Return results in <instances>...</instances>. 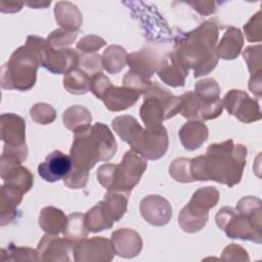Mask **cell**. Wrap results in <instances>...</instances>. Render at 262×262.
I'll return each instance as SVG.
<instances>
[{"label":"cell","instance_id":"2","mask_svg":"<svg viewBox=\"0 0 262 262\" xmlns=\"http://www.w3.org/2000/svg\"><path fill=\"white\" fill-rule=\"evenodd\" d=\"M117 151V142L110 128L95 123L75 132L70 150L72 167L89 172L97 162L108 161Z\"/></svg>","mask_w":262,"mask_h":262},{"label":"cell","instance_id":"23","mask_svg":"<svg viewBox=\"0 0 262 262\" xmlns=\"http://www.w3.org/2000/svg\"><path fill=\"white\" fill-rule=\"evenodd\" d=\"M243 45L244 38L241 30L230 27L224 33L216 48L217 56L223 59H233L241 53Z\"/></svg>","mask_w":262,"mask_h":262},{"label":"cell","instance_id":"1","mask_svg":"<svg viewBox=\"0 0 262 262\" xmlns=\"http://www.w3.org/2000/svg\"><path fill=\"white\" fill-rule=\"evenodd\" d=\"M218 32L217 24L207 20L193 31L181 33L175 39L172 52L185 70H193L195 78L209 74L218 63L215 47Z\"/></svg>","mask_w":262,"mask_h":262},{"label":"cell","instance_id":"34","mask_svg":"<svg viewBox=\"0 0 262 262\" xmlns=\"http://www.w3.org/2000/svg\"><path fill=\"white\" fill-rule=\"evenodd\" d=\"M218 201H219V191L213 186H207V187H202L198 189L192 194L189 202L201 207L204 210L209 211L210 209L216 206Z\"/></svg>","mask_w":262,"mask_h":262},{"label":"cell","instance_id":"3","mask_svg":"<svg viewBox=\"0 0 262 262\" xmlns=\"http://www.w3.org/2000/svg\"><path fill=\"white\" fill-rule=\"evenodd\" d=\"M112 126L121 139L145 160H159L168 149V134L162 124L143 129L134 117L125 115L115 118Z\"/></svg>","mask_w":262,"mask_h":262},{"label":"cell","instance_id":"10","mask_svg":"<svg viewBox=\"0 0 262 262\" xmlns=\"http://www.w3.org/2000/svg\"><path fill=\"white\" fill-rule=\"evenodd\" d=\"M90 91L103 101L111 112H121L132 106L142 94L139 90L123 85L114 86L110 79L102 73H97L91 77Z\"/></svg>","mask_w":262,"mask_h":262},{"label":"cell","instance_id":"38","mask_svg":"<svg viewBox=\"0 0 262 262\" xmlns=\"http://www.w3.org/2000/svg\"><path fill=\"white\" fill-rule=\"evenodd\" d=\"M189 163L190 160L185 158H178L174 160L169 167L171 177L178 182H192L189 172Z\"/></svg>","mask_w":262,"mask_h":262},{"label":"cell","instance_id":"9","mask_svg":"<svg viewBox=\"0 0 262 262\" xmlns=\"http://www.w3.org/2000/svg\"><path fill=\"white\" fill-rule=\"evenodd\" d=\"M38 56L40 66L53 74H68L78 67L79 54L73 48H53L46 39L30 35L25 44Z\"/></svg>","mask_w":262,"mask_h":262},{"label":"cell","instance_id":"15","mask_svg":"<svg viewBox=\"0 0 262 262\" xmlns=\"http://www.w3.org/2000/svg\"><path fill=\"white\" fill-rule=\"evenodd\" d=\"M0 128L4 147L27 148L26 122L21 117L15 114H3Z\"/></svg>","mask_w":262,"mask_h":262},{"label":"cell","instance_id":"30","mask_svg":"<svg viewBox=\"0 0 262 262\" xmlns=\"http://www.w3.org/2000/svg\"><path fill=\"white\" fill-rule=\"evenodd\" d=\"M127 52L119 45L108 46L101 55L102 68L110 74L119 73L127 62Z\"/></svg>","mask_w":262,"mask_h":262},{"label":"cell","instance_id":"19","mask_svg":"<svg viewBox=\"0 0 262 262\" xmlns=\"http://www.w3.org/2000/svg\"><path fill=\"white\" fill-rule=\"evenodd\" d=\"M157 73L164 83L172 87L183 86L188 75V71L181 66L173 52H169L159 62Z\"/></svg>","mask_w":262,"mask_h":262},{"label":"cell","instance_id":"33","mask_svg":"<svg viewBox=\"0 0 262 262\" xmlns=\"http://www.w3.org/2000/svg\"><path fill=\"white\" fill-rule=\"evenodd\" d=\"M88 232L89 231L85 226L83 214L76 212L68 216V223H67L66 229L62 232L64 237L76 243L86 237L88 235Z\"/></svg>","mask_w":262,"mask_h":262},{"label":"cell","instance_id":"42","mask_svg":"<svg viewBox=\"0 0 262 262\" xmlns=\"http://www.w3.org/2000/svg\"><path fill=\"white\" fill-rule=\"evenodd\" d=\"M88 177H89V172L78 170L72 167L71 172L63 179V182H64V185H67L70 188H74V189L83 188L87 184Z\"/></svg>","mask_w":262,"mask_h":262},{"label":"cell","instance_id":"20","mask_svg":"<svg viewBox=\"0 0 262 262\" xmlns=\"http://www.w3.org/2000/svg\"><path fill=\"white\" fill-rule=\"evenodd\" d=\"M23 192L3 183L0 200V224L2 226L12 222L16 217V208L23 200Z\"/></svg>","mask_w":262,"mask_h":262},{"label":"cell","instance_id":"28","mask_svg":"<svg viewBox=\"0 0 262 262\" xmlns=\"http://www.w3.org/2000/svg\"><path fill=\"white\" fill-rule=\"evenodd\" d=\"M92 120L91 113L84 106L73 105L70 106L62 116L64 126L74 133L83 128L89 127Z\"/></svg>","mask_w":262,"mask_h":262},{"label":"cell","instance_id":"35","mask_svg":"<svg viewBox=\"0 0 262 262\" xmlns=\"http://www.w3.org/2000/svg\"><path fill=\"white\" fill-rule=\"evenodd\" d=\"M1 260L2 261H23V260H34L38 261L39 256L37 250H33L27 247H16L12 244L7 249H1Z\"/></svg>","mask_w":262,"mask_h":262},{"label":"cell","instance_id":"24","mask_svg":"<svg viewBox=\"0 0 262 262\" xmlns=\"http://www.w3.org/2000/svg\"><path fill=\"white\" fill-rule=\"evenodd\" d=\"M244 59L251 73L249 88L258 97L261 96V46H249L244 52Z\"/></svg>","mask_w":262,"mask_h":262},{"label":"cell","instance_id":"41","mask_svg":"<svg viewBox=\"0 0 262 262\" xmlns=\"http://www.w3.org/2000/svg\"><path fill=\"white\" fill-rule=\"evenodd\" d=\"M246 38L249 42L261 41V17L260 11H258L244 27Z\"/></svg>","mask_w":262,"mask_h":262},{"label":"cell","instance_id":"31","mask_svg":"<svg viewBox=\"0 0 262 262\" xmlns=\"http://www.w3.org/2000/svg\"><path fill=\"white\" fill-rule=\"evenodd\" d=\"M84 221L87 230L91 232H98L104 229H108L114 224V222L110 219L106 212L104 211L101 202L95 205L84 215Z\"/></svg>","mask_w":262,"mask_h":262},{"label":"cell","instance_id":"4","mask_svg":"<svg viewBox=\"0 0 262 262\" xmlns=\"http://www.w3.org/2000/svg\"><path fill=\"white\" fill-rule=\"evenodd\" d=\"M247 147L232 139L210 144L204 155L205 180H214L229 187L239 183L246 166Z\"/></svg>","mask_w":262,"mask_h":262},{"label":"cell","instance_id":"12","mask_svg":"<svg viewBox=\"0 0 262 262\" xmlns=\"http://www.w3.org/2000/svg\"><path fill=\"white\" fill-rule=\"evenodd\" d=\"M181 98L179 113L186 119L212 120L219 117L223 111V102L220 99L210 102L200 97L195 92H185Z\"/></svg>","mask_w":262,"mask_h":262},{"label":"cell","instance_id":"7","mask_svg":"<svg viewBox=\"0 0 262 262\" xmlns=\"http://www.w3.org/2000/svg\"><path fill=\"white\" fill-rule=\"evenodd\" d=\"M39 66L38 56L32 49L26 45L18 47L1 69L2 88L19 91L31 89L36 83Z\"/></svg>","mask_w":262,"mask_h":262},{"label":"cell","instance_id":"27","mask_svg":"<svg viewBox=\"0 0 262 262\" xmlns=\"http://www.w3.org/2000/svg\"><path fill=\"white\" fill-rule=\"evenodd\" d=\"M4 183L18 189L23 193L28 192L33 186L34 177L29 169L17 165L1 176Z\"/></svg>","mask_w":262,"mask_h":262},{"label":"cell","instance_id":"16","mask_svg":"<svg viewBox=\"0 0 262 262\" xmlns=\"http://www.w3.org/2000/svg\"><path fill=\"white\" fill-rule=\"evenodd\" d=\"M72 170V159L60 150L50 152L45 161L38 166V173L47 182L64 179Z\"/></svg>","mask_w":262,"mask_h":262},{"label":"cell","instance_id":"22","mask_svg":"<svg viewBox=\"0 0 262 262\" xmlns=\"http://www.w3.org/2000/svg\"><path fill=\"white\" fill-rule=\"evenodd\" d=\"M208 213L209 211L189 202L179 213V225L186 232L200 231L208 221Z\"/></svg>","mask_w":262,"mask_h":262},{"label":"cell","instance_id":"11","mask_svg":"<svg viewBox=\"0 0 262 262\" xmlns=\"http://www.w3.org/2000/svg\"><path fill=\"white\" fill-rule=\"evenodd\" d=\"M73 254L77 262H107L113 260L116 253L112 241L102 236H94L76 242Z\"/></svg>","mask_w":262,"mask_h":262},{"label":"cell","instance_id":"43","mask_svg":"<svg viewBox=\"0 0 262 262\" xmlns=\"http://www.w3.org/2000/svg\"><path fill=\"white\" fill-rule=\"evenodd\" d=\"M105 45V41L95 35H88L83 37L78 43H77V49H79L82 52L86 53H92L94 51L99 50L102 46Z\"/></svg>","mask_w":262,"mask_h":262},{"label":"cell","instance_id":"29","mask_svg":"<svg viewBox=\"0 0 262 262\" xmlns=\"http://www.w3.org/2000/svg\"><path fill=\"white\" fill-rule=\"evenodd\" d=\"M101 204L112 221L117 222L124 216L127 210L128 194L107 191L101 201Z\"/></svg>","mask_w":262,"mask_h":262},{"label":"cell","instance_id":"39","mask_svg":"<svg viewBox=\"0 0 262 262\" xmlns=\"http://www.w3.org/2000/svg\"><path fill=\"white\" fill-rule=\"evenodd\" d=\"M78 67L87 75L92 77L97 73H101L102 61L101 56L96 53H85L79 57Z\"/></svg>","mask_w":262,"mask_h":262},{"label":"cell","instance_id":"21","mask_svg":"<svg viewBox=\"0 0 262 262\" xmlns=\"http://www.w3.org/2000/svg\"><path fill=\"white\" fill-rule=\"evenodd\" d=\"M209 135L207 126L200 121L185 123L179 130V138L187 150H195L202 146Z\"/></svg>","mask_w":262,"mask_h":262},{"label":"cell","instance_id":"17","mask_svg":"<svg viewBox=\"0 0 262 262\" xmlns=\"http://www.w3.org/2000/svg\"><path fill=\"white\" fill-rule=\"evenodd\" d=\"M140 213L142 217L151 225H166L172 216L170 203L161 195L151 194L145 196L140 203Z\"/></svg>","mask_w":262,"mask_h":262},{"label":"cell","instance_id":"37","mask_svg":"<svg viewBox=\"0 0 262 262\" xmlns=\"http://www.w3.org/2000/svg\"><path fill=\"white\" fill-rule=\"evenodd\" d=\"M77 38V32L67 29H56L47 37V42L53 48H67V46L74 43Z\"/></svg>","mask_w":262,"mask_h":262},{"label":"cell","instance_id":"5","mask_svg":"<svg viewBox=\"0 0 262 262\" xmlns=\"http://www.w3.org/2000/svg\"><path fill=\"white\" fill-rule=\"evenodd\" d=\"M236 210L230 207L220 209L215 218L217 226L230 238L261 244V201L254 196H245L238 201Z\"/></svg>","mask_w":262,"mask_h":262},{"label":"cell","instance_id":"36","mask_svg":"<svg viewBox=\"0 0 262 262\" xmlns=\"http://www.w3.org/2000/svg\"><path fill=\"white\" fill-rule=\"evenodd\" d=\"M194 92L205 99L206 101H216L220 99V88L218 83L212 79V78H207L204 80L199 81L195 86H194Z\"/></svg>","mask_w":262,"mask_h":262},{"label":"cell","instance_id":"26","mask_svg":"<svg viewBox=\"0 0 262 262\" xmlns=\"http://www.w3.org/2000/svg\"><path fill=\"white\" fill-rule=\"evenodd\" d=\"M55 19L63 29L77 32L82 25V14L71 2H58L54 8Z\"/></svg>","mask_w":262,"mask_h":262},{"label":"cell","instance_id":"18","mask_svg":"<svg viewBox=\"0 0 262 262\" xmlns=\"http://www.w3.org/2000/svg\"><path fill=\"white\" fill-rule=\"evenodd\" d=\"M112 243L115 253L123 258H133L137 256L142 249L140 235L132 229H119L112 234Z\"/></svg>","mask_w":262,"mask_h":262},{"label":"cell","instance_id":"13","mask_svg":"<svg viewBox=\"0 0 262 262\" xmlns=\"http://www.w3.org/2000/svg\"><path fill=\"white\" fill-rule=\"evenodd\" d=\"M222 102L227 112L243 123H252L261 119L258 101L242 90H230Z\"/></svg>","mask_w":262,"mask_h":262},{"label":"cell","instance_id":"40","mask_svg":"<svg viewBox=\"0 0 262 262\" xmlns=\"http://www.w3.org/2000/svg\"><path fill=\"white\" fill-rule=\"evenodd\" d=\"M30 113H31L32 119L36 123L42 124V125L50 124L55 120V117H56L55 110L50 104H47L44 102L35 104L31 108Z\"/></svg>","mask_w":262,"mask_h":262},{"label":"cell","instance_id":"8","mask_svg":"<svg viewBox=\"0 0 262 262\" xmlns=\"http://www.w3.org/2000/svg\"><path fill=\"white\" fill-rule=\"evenodd\" d=\"M143 96L139 114L145 127L161 125L164 120L175 117L180 111V96H174L156 82L150 81Z\"/></svg>","mask_w":262,"mask_h":262},{"label":"cell","instance_id":"14","mask_svg":"<svg viewBox=\"0 0 262 262\" xmlns=\"http://www.w3.org/2000/svg\"><path fill=\"white\" fill-rule=\"evenodd\" d=\"M75 242L54 234H45L39 242L37 252L41 261H70Z\"/></svg>","mask_w":262,"mask_h":262},{"label":"cell","instance_id":"32","mask_svg":"<svg viewBox=\"0 0 262 262\" xmlns=\"http://www.w3.org/2000/svg\"><path fill=\"white\" fill-rule=\"evenodd\" d=\"M91 77L76 68L64 75L63 87L72 94H85L90 90Z\"/></svg>","mask_w":262,"mask_h":262},{"label":"cell","instance_id":"6","mask_svg":"<svg viewBox=\"0 0 262 262\" xmlns=\"http://www.w3.org/2000/svg\"><path fill=\"white\" fill-rule=\"evenodd\" d=\"M146 169V161L133 149L126 151L121 163L104 164L97 170V180L108 191L129 195L140 181Z\"/></svg>","mask_w":262,"mask_h":262},{"label":"cell","instance_id":"25","mask_svg":"<svg viewBox=\"0 0 262 262\" xmlns=\"http://www.w3.org/2000/svg\"><path fill=\"white\" fill-rule=\"evenodd\" d=\"M68 223V216L54 207H45L41 210L39 216L40 227L48 234L57 235L63 232Z\"/></svg>","mask_w":262,"mask_h":262}]
</instances>
